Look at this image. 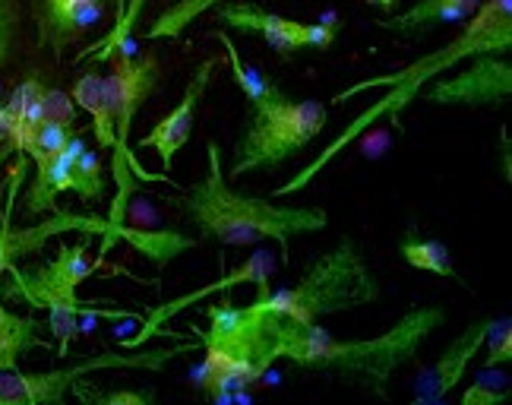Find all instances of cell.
<instances>
[{"label": "cell", "instance_id": "obj_1", "mask_svg": "<svg viewBox=\"0 0 512 405\" xmlns=\"http://www.w3.org/2000/svg\"><path fill=\"white\" fill-rule=\"evenodd\" d=\"M509 48H512V0H481V7L475 10V19H471V23L462 29V35L456 38V42H449L446 48L421 57V61H415V64L399 70V73L367 76V80H361V83L348 86L345 92H339L332 102H345V99H354V95H361L367 89H380V86L392 89L389 95H383L377 105H370L364 114H358V118L348 124V130H342L339 137L332 140L317 159L307 162L291 181L275 187L272 200L294 197V194H301V190H307L313 181L320 178V171L332 159H336L345 146H351L358 137H364L370 124H377L380 118H392V124H396L399 111L411 99H415V95L421 92V86L427 80H433V76H440L443 70L456 67L459 61H471V57H478V54H506Z\"/></svg>", "mask_w": 512, "mask_h": 405}, {"label": "cell", "instance_id": "obj_2", "mask_svg": "<svg viewBox=\"0 0 512 405\" xmlns=\"http://www.w3.org/2000/svg\"><path fill=\"white\" fill-rule=\"evenodd\" d=\"M446 323V307L421 304L411 307L389 326L383 336L373 339H336L329 336L320 323H298L279 320V336H275V358H288L298 368H320V371H342L345 377H358L370 393L386 396L389 377L408 361H415L421 342Z\"/></svg>", "mask_w": 512, "mask_h": 405}, {"label": "cell", "instance_id": "obj_3", "mask_svg": "<svg viewBox=\"0 0 512 405\" xmlns=\"http://www.w3.org/2000/svg\"><path fill=\"white\" fill-rule=\"evenodd\" d=\"M181 209L206 241L225 247L275 241L282 250V263H288L291 238L323 231L329 222L326 209L317 206H279L275 200L244 197L231 190L228 178L222 175L219 143H206V175L184 194Z\"/></svg>", "mask_w": 512, "mask_h": 405}, {"label": "cell", "instance_id": "obj_4", "mask_svg": "<svg viewBox=\"0 0 512 405\" xmlns=\"http://www.w3.org/2000/svg\"><path fill=\"white\" fill-rule=\"evenodd\" d=\"M380 298V279L370 273L364 254L351 238H342L336 247L313 263L294 288H256L250 301L256 311H269L298 323H320L323 317L354 311Z\"/></svg>", "mask_w": 512, "mask_h": 405}, {"label": "cell", "instance_id": "obj_5", "mask_svg": "<svg viewBox=\"0 0 512 405\" xmlns=\"http://www.w3.org/2000/svg\"><path fill=\"white\" fill-rule=\"evenodd\" d=\"M326 127V108L317 99L291 102L275 86L263 102L250 105L247 133L238 143L231 178H244L256 168H275L304 149Z\"/></svg>", "mask_w": 512, "mask_h": 405}, {"label": "cell", "instance_id": "obj_6", "mask_svg": "<svg viewBox=\"0 0 512 405\" xmlns=\"http://www.w3.org/2000/svg\"><path fill=\"white\" fill-rule=\"evenodd\" d=\"M89 244H61L57 247V257L38 269H19L16 263L7 269L10 276V295L29 301L32 307H45L51 314V330L57 336V355L67 358L70 339L80 333V317H105L95 307H86V301H80L76 288H80L98 263H89L86 257Z\"/></svg>", "mask_w": 512, "mask_h": 405}, {"label": "cell", "instance_id": "obj_7", "mask_svg": "<svg viewBox=\"0 0 512 405\" xmlns=\"http://www.w3.org/2000/svg\"><path fill=\"white\" fill-rule=\"evenodd\" d=\"M196 349V339H187L174 349H159V352H140V355H121V352H102L92 355L80 364H70L61 371H42V374H23L19 368L0 371V405H35V402H64L67 390L76 380L108 371V368H143V371H162L168 361L190 355Z\"/></svg>", "mask_w": 512, "mask_h": 405}, {"label": "cell", "instance_id": "obj_8", "mask_svg": "<svg viewBox=\"0 0 512 405\" xmlns=\"http://www.w3.org/2000/svg\"><path fill=\"white\" fill-rule=\"evenodd\" d=\"M279 314L256 311L253 304H215L209 307V330L203 333V349H219L231 358L250 361L263 374L275 361V336H279Z\"/></svg>", "mask_w": 512, "mask_h": 405}, {"label": "cell", "instance_id": "obj_9", "mask_svg": "<svg viewBox=\"0 0 512 405\" xmlns=\"http://www.w3.org/2000/svg\"><path fill=\"white\" fill-rule=\"evenodd\" d=\"M19 178H23V159L16 162L13 175H10V200H7V209H0V282H4L7 269H10L19 257L38 254V250H42L54 235H64V231L102 235V238H105V250L114 244V235H111L108 219H83V216H73V212H57V216H51L48 222L32 225V228H13V225H10V212H13V197H16Z\"/></svg>", "mask_w": 512, "mask_h": 405}, {"label": "cell", "instance_id": "obj_10", "mask_svg": "<svg viewBox=\"0 0 512 405\" xmlns=\"http://www.w3.org/2000/svg\"><path fill=\"white\" fill-rule=\"evenodd\" d=\"M222 19L225 26L238 29V32H250V35H260L263 42H269L282 57H288L291 51H301V48H329L336 42V26L329 23H298V19H288L279 13H266L263 7L256 4H228L219 7L215 13Z\"/></svg>", "mask_w": 512, "mask_h": 405}, {"label": "cell", "instance_id": "obj_11", "mask_svg": "<svg viewBox=\"0 0 512 405\" xmlns=\"http://www.w3.org/2000/svg\"><path fill=\"white\" fill-rule=\"evenodd\" d=\"M512 89V67L506 57L478 54V64L452 76V80L433 83L427 102L433 105H490L506 99Z\"/></svg>", "mask_w": 512, "mask_h": 405}, {"label": "cell", "instance_id": "obj_12", "mask_svg": "<svg viewBox=\"0 0 512 405\" xmlns=\"http://www.w3.org/2000/svg\"><path fill=\"white\" fill-rule=\"evenodd\" d=\"M215 57H206V61L193 70V76H190V83H187V89H184V95H181V102H177L165 118L155 124L146 137L140 140V146H149V149H155L159 152V159H162V168L165 171H171V165H174V156L181 152L184 146H187V140H190V133H193V114H196V108H200V102H203V95H206V89H209V80H212V73H215Z\"/></svg>", "mask_w": 512, "mask_h": 405}, {"label": "cell", "instance_id": "obj_13", "mask_svg": "<svg viewBox=\"0 0 512 405\" xmlns=\"http://www.w3.org/2000/svg\"><path fill=\"white\" fill-rule=\"evenodd\" d=\"M105 13V0H38L35 23L38 45L61 54L76 38L86 35Z\"/></svg>", "mask_w": 512, "mask_h": 405}, {"label": "cell", "instance_id": "obj_14", "mask_svg": "<svg viewBox=\"0 0 512 405\" xmlns=\"http://www.w3.org/2000/svg\"><path fill=\"white\" fill-rule=\"evenodd\" d=\"M269 276H272V260H269L266 250H256V254H250V260H247L244 266L234 269L231 276H225V279H219V282H212V285L200 288V292H190V295H181V298H174V301H168V304L152 307V311L146 314V320H143V330L136 333L133 339H127V342H124V349H140V345H143L149 336L162 333V326H165L171 317L181 314L184 307H190L193 301L209 298L212 292H225V288L241 285V282H253L256 288H269Z\"/></svg>", "mask_w": 512, "mask_h": 405}, {"label": "cell", "instance_id": "obj_15", "mask_svg": "<svg viewBox=\"0 0 512 405\" xmlns=\"http://www.w3.org/2000/svg\"><path fill=\"white\" fill-rule=\"evenodd\" d=\"M490 326H494V320H478V323H471L459 339H452V345L446 349V355L418 380V390H415V402H418V405H433V402H440L452 387H456V383L465 377L471 358H475V355L481 352V345H484V339H487V330H490Z\"/></svg>", "mask_w": 512, "mask_h": 405}, {"label": "cell", "instance_id": "obj_16", "mask_svg": "<svg viewBox=\"0 0 512 405\" xmlns=\"http://www.w3.org/2000/svg\"><path fill=\"white\" fill-rule=\"evenodd\" d=\"M83 137H73L67 140V146L61 152H54V156L35 162V181L26 194V212L29 216H42V212H51L54 209V200L70 190V168H73V159L80 156L83 149Z\"/></svg>", "mask_w": 512, "mask_h": 405}, {"label": "cell", "instance_id": "obj_17", "mask_svg": "<svg viewBox=\"0 0 512 405\" xmlns=\"http://www.w3.org/2000/svg\"><path fill=\"white\" fill-rule=\"evenodd\" d=\"M45 86L38 80H26L19 83L16 92L10 95V130H7V149L16 152V156H26V149L35 137L38 124L45 118V105H42Z\"/></svg>", "mask_w": 512, "mask_h": 405}, {"label": "cell", "instance_id": "obj_18", "mask_svg": "<svg viewBox=\"0 0 512 405\" xmlns=\"http://www.w3.org/2000/svg\"><path fill=\"white\" fill-rule=\"evenodd\" d=\"M42 323L35 317H19L10 314L4 301H0V371H13L19 368V358L32 349H45V339L38 336Z\"/></svg>", "mask_w": 512, "mask_h": 405}, {"label": "cell", "instance_id": "obj_19", "mask_svg": "<svg viewBox=\"0 0 512 405\" xmlns=\"http://www.w3.org/2000/svg\"><path fill=\"white\" fill-rule=\"evenodd\" d=\"M70 99L76 108H83L92 114V130H95V143L98 149H114L117 137H114V118H111V108L105 99V83L98 73H83L80 80L73 83L70 89Z\"/></svg>", "mask_w": 512, "mask_h": 405}, {"label": "cell", "instance_id": "obj_20", "mask_svg": "<svg viewBox=\"0 0 512 405\" xmlns=\"http://www.w3.org/2000/svg\"><path fill=\"white\" fill-rule=\"evenodd\" d=\"M143 7H146V0H124V7H121V13H117L114 26L105 32V38H98V42H92L89 48H83L80 54H76V64H83V61H98V64H102V61H108L114 51L130 48V38L136 32L140 16H143Z\"/></svg>", "mask_w": 512, "mask_h": 405}, {"label": "cell", "instance_id": "obj_21", "mask_svg": "<svg viewBox=\"0 0 512 405\" xmlns=\"http://www.w3.org/2000/svg\"><path fill=\"white\" fill-rule=\"evenodd\" d=\"M399 254L411 269H421V273H433V276L462 282L459 273H456V266H452L449 247L443 241H421V238H415L408 231V235L402 238V244H399Z\"/></svg>", "mask_w": 512, "mask_h": 405}, {"label": "cell", "instance_id": "obj_22", "mask_svg": "<svg viewBox=\"0 0 512 405\" xmlns=\"http://www.w3.org/2000/svg\"><path fill=\"white\" fill-rule=\"evenodd\" d=\"M219 4H222V0H174V4L146 29L143 38H146V42H159V38H177L187 26H193L196 16L215 10Z\"/></svg>", "mask_w": 512, "mask_h": 405}, {"label": "cell", "instance_id": "obj_23", "mask_svg": "<svg viewBox=\"0 0 512 405\" xmlns=\"http://www.w3.org/2000/svg\"><path fill=\"white\" fill-rule=\"evenodd\" d=\"M70 190L83 203L105 197V171H102L98 152H89L86 146L80 149V156L73 159V168H70Z\"/></svg>", "mask_w": 512, "mask_h": 405}, {"label": "cell", "instance_id": "obj_24", "mask_svg": "<svg viewBox=\"0 0 512 405\" xmlns=\"http://www.w3.org/2000/svg\"><path fill=\"white\" fill-rule=\"evenodd\" d=\"M215 38H219V42L225 45V51H228V64H231V76H234V83L241 86V92L247 95V102H250V105L263 102L275 86L266 83V80H260V76H256V73L241 61V51L234 48V42L228 38V32H215Z\"/></svg>", "mask_w": 512, "mask_h": 405}, {"label": "cell", "instance_id": "obj_25", "mask_svg": "<svg viewBox=\"0 0 512 405\" xmlns=\"http://www.w3.org/2000/svg\"><path fill=\"white\" fill-rule=\"evenodd\" d=\"M484 342H487V358H484L487 368H497V364L512 361V320L509 317L494 320Z\"/></svg>", "mask_w": 512, "mask_h": 405}, {"label": "cell", "instance_id": "obj_26", "mask_svg": "<svg viewBox=\"0 0 512 405\" xmlns=\"http://www.w3.org/2000/svg\"><path fill=\"white\" fill-rule=\"evenodd\" d=\"M509 396V390L503 387V390H497V387H490V380L487 377H481V380H475L471 387L462 393V405H497V402H503Z\"/></svg>", "mask_w": 512, "mask_h": 405}, {"label": "cell", "instance_id": "obj_27", "mask_svg": "<svg viewBox=\"0 0 512 405\" xmlns=\"http://www.w3.org/2000/svg\"><path fill=\"white\" fill-rule=\"evenodd\" d=\"M42 105H45V118H54V121H67V124H73V99H67L64 92L45 89Z\"/></svg>", "mask_w": 512, "mask_h": 405}, {"label": "cell", "instance_id": "obj_28", "mask_svg": "<svg viewBox=\"0 0 512 405\" xmlns=\"http://www.w3.org/2000/svg\"><path fill=\"white\" fill-rule=\"evenodd\" d=\"M16 29V7L13 0H0V64L10 57V42Z\"/></svg>", "mask_w": 512, "mask_h": 405}, {"label": "cell", "instance_id": "obj_29", "mask_svg": "<svg viewBox=\"0 0 512 405\" xmlns=\"http://www.w3.org/2000/svg\"><path fill=\"white\" fill-rule=\"evenodd\" d=\"M7 130H10V108L4 105L0 108V140H7Z\"/></svg>", "mask_w": 512, "mask_h": 405}, {"label": "cell", "instance_id": "obj_30", "mask_svg": "<svg viewBox=\"0 0 512 405\" xmlns=\"http://www.w3.org/2000/svg\"><path fill=\"white\" fill-rule=\"evenodd\" d=\"M364 4H370V7H377V10H396V4H399V0H364Z\"/></svg>", "mask_w": 512, "mask_h": 405}, {"label": "cell", "instance_id": "obj_31", "mask_svg": "<svg viewBox=\"0 0 512 405\" xmlns=\"http://www.w3.org/2000/svg\"><path fill=\"white\" fill-rule=\"evenodd\" d=\"M456 4H465V7H471V10H478V7H481V0H456Z\"/></svg>", "mask_w": 512, "mask_h": 405}, {"label": "cell", "instance_id": "obj_32", "mask_svg": "<svg viewBox=\"0 0 512 405\" xmlns=\"http://www.w3.org/2000/svg\"><path fill=\"white\" fill-rule=\"evenodd\" d=\"M121 7H124V0H117V13H121Z\"/></svg>", "mask_w": 512, "mask_h": 405}]
</instances>
